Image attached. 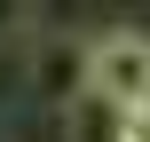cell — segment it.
<instances>
[{"mask_svg":"<svg viewBox=\"0 0 150 142\" xmlns=\"http://www.w3.org/2000/svg\"><path fill=\"white\" fill-rule=\"evenodd\" d=\"M87 95H103L111 111H127V119H142L150 111V40L142 32H103L95 40V55H87Z\"/></svg>","mask_w":150,"mask_h":142,"instance_id":"obj_1","label":"cell"},{"mask_svg":"<svg viewBox=\"0 0 150 142\" xmlns=\"http://www.w3.org/2000/svg\"><path fill=\"white\" fill-rule=\"evenodd\" d=\"M87 55H95V40L40 32V40H32V95L55 103V111H71V103L87 95Z\"/></svg>","mask_w":150,"mask_h":142,"instance_id":"obj_2","label":"cell"},{"mask_svg":"<svg viewBox=\"0 0 150 142\" xmlns=\"http://www.w3.org/2000/svg\"><path fill=\"white\" fill-rule=\"evenodd\" d=\"M63 126H71V142H127V134H134V119L111 111L103 95H79V103L63 111Z\"/></svg>","mask_w":150,"mask_h":142,"instance_id":"obj_3","label":"cell"},{"mask_svg":"<svg viewBox=\"0 0 150 142\" xmlns=\"http://www.w3.org/2000/svg\"><path fill=\"white\" fill-rule=\"evenodd\" d=\"M142 126H150V111H142Z\"/></svg>","mask_w":150,"mask_h":142,"instance_id":"obj_4","label":"cell"}]
</instances>
